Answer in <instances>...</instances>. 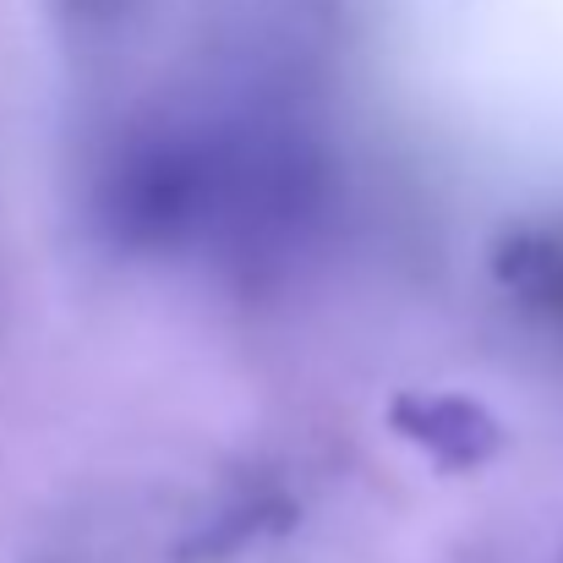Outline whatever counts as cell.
I'll return each instance as SVG.
<instances>
[]
</instances>
